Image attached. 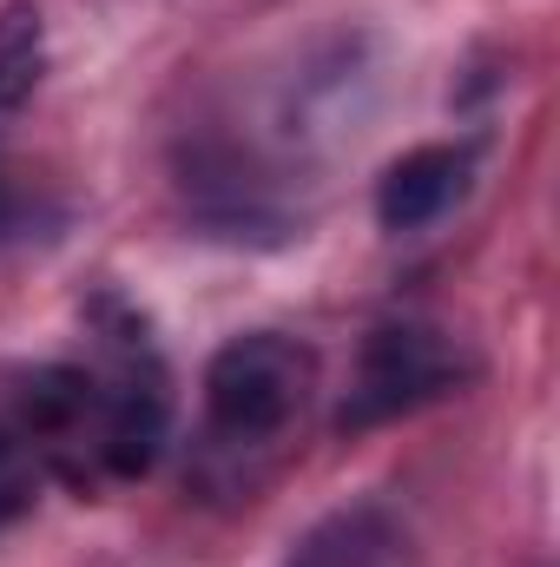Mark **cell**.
Instances as JSON below:
<instances>
[{"label": "cell", "mask_w": 560, "mask_h": 567, "mask_svg": "<svg viewBox=\"0 0 560 567\" xmlns=\"http://www.w3.org/2000/svg\"><path fill=\"white\" fill-rule=\"evenodd\" d=\"M468 377H475V357L442 323H383V330L363 337V357H356V377L343 390L336 423L343 429L396 423L422 403H442Z\"/></svg>", "instance_id": "7a4b0ae2"}, {"label": "cell", "mask_w": 560, "mask_h": 567, "mask_svg": "<svg viewBox=\"0 0 560 567\" xmlns=\"http://www.w3.org/2000/svg\"><path fill=\"white\" fill-rule=\"evenodd\" d=\"M283 567H416V542L383 502H356L317 522Z\"/></svg>", "instance_id": "277c9868"}, {"label": "cell", "mask_w": 560, "mask_h": 567, "mask_svg": "<svg viewBox=\"0 0 560 567\" xmlns=\"http://www.w3.org/2000/svg\"><path fill=\"white\" fill-rule=\"evenodd\" d=\"M40 73H46V27H40V7L13 0L0 7V133L20 120V106L40 93Z\"/></svg>", "instance_id": "5b68a950"}, {"label": "cell", "mask_w": 560, "mask_h": 567, "mask_svg": "<svg viewBox=\"0 0 560 567\" xmlns=\"http://www.w3.org/2000/svg\"><path fill=\"white\" fill-rule=\"evenodd\" d=\"M40 475H46L40 449H33L20 429L0 416V522H13L20 508H33V488H40Z\"/></svg>", "instance_id": "8992f818"}, {"label": "cell", "mask_w": 560, "mask_h": 567, "mask_svg": "<svg viewBox=\"0 0 560 567\" xmlns=\"http://www.w3.org/2000/svg\"><path fill=\"white\" fill-rule=\"evenodd\" d=\"M468 152L462 145H416V152H403L390 172H383V185H376V218H383V231H422V225H435L462 192H468Z\"/></svg>", "instance_id": "3957f363"}, {"label": "cell", "mask_w": 560, "mask_h": 567, "mask_svg": "<svg viewBox=\"0 0 560 567\" xmlns=\"http://www.w3.org/2000/svg\"><path fill=\"white\" fill-rule=\"evenodd\" d=\"M310 390H317V357L297 337L283 330L231 337L205 363V429L218 449H271L297 429Z\"/></svg>", "instance_id": "6da1fadb"}]
</instances>
